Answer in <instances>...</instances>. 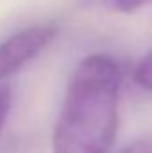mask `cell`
<instances>
[{
  "instance_id": "cell-1",
  "label": "cell",
  "mask_w": 152,
  "mask_h": 153,
  "mask_svg": "<svg viewBox=\"0 0 152 153\" xmlns=\"http://www.w3.org/2000/svg\"><path fill=\"white\" fill-rule=\"evenodd\" d=\"M122 70L109 55L84 57L70 76L54 126V153H109L118 130Z\"/></svg>"
},
{
  "instance_id": "cell-2",
  "label": "cell",
  "mask_w": 152,
  "mask_h": 153,
  "mask_svg": "<svg viewBox=\"0 0 152 153\" xmlns=\"http://www.w3.org/2000/svg\"><path fill=\"white\" fill-rule=\"evenodd\" d=\"M56 34L57 27L54 23H38L0 43V82L14 75L29 61H32L41 50L50 45Z\"/></svg>"
},
{
  "instance_id": "cell-3",
  "label": "cell",
  "mask_w": 152,
  "mask_h": 153,
  "mask_svg": "<svg viewBox=\"0 0 152 153\" xmlns=\"http://www.w3.org/2000/svg\"><path fill=\"white\" fill-rule=\"evenodd\" d=\"M134 80H136L138 85H141L143 89L152 91V52L149 55H145V57L140 61V64L136 66Z\"/></svg>"
},
{
  "instance_id": "cell-4",
  "label": "cell",
  "mask_w": 152,
  "mask_h": 153,
  "mask_svg": "<svg viewBox=\"0 0 152 153\" xmlns=\"http://www.w3.org/2000/svg\"><path fill=\"white\" fill-rule=\"evenodd\" d=\"M152 0H108L109 7L118 11V13H134L138 9H141L143 5H147Z\"/></svg>"
},
{
  "instance_id": "cell-5",
  "label": "cell",
  "mask_w": 152,
  "mask_h": 153,
  "mask_svg": "<svg viewBox=\"0 0 152 153\" xmlns=\"http://www.w3.org/2000/svg\"><path fill=\"white\" fill-rule=\"evenodd\" d=\"M11 102H13L11 87H9V85H2V84H0V132H2L4 123H5V119H7L9 109H11Z\"/></svg>"
},
{
  "instance_id": "cell-6",
  "label": "cell",
  "mask_w": 152,
  "mask_h": 153,
  "mask_svg": "<svg viewBox=\"0 0 152 153\" xmlns=\"http://www.w3.org/2000/svg\"><path fill=\"white\" fill-rule=\"evenodd\" d=\"M125 153H152V146L150 144H136V146L129 148Z\"/></svg>"
}]
</instances>
